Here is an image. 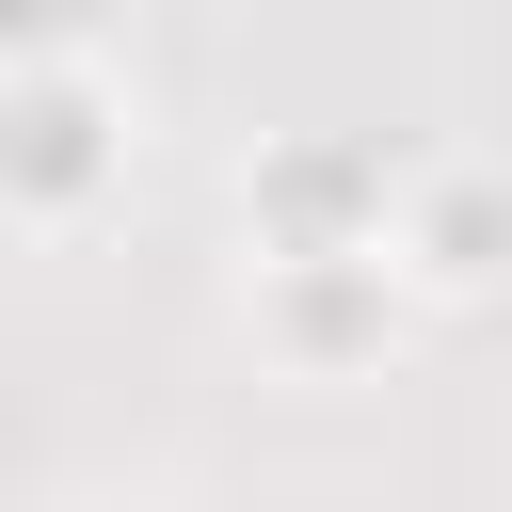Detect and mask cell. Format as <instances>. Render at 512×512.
<instances>
[{
    "instance_id": "cell-1",
    "label": "cell",
    "mask_w": 512,
    "mask_h": 512,
    "mask_svg": "<svg viewBox=\"0 0 512 512\" xmlns=\"http://www.w3.org/2000/svg\"><path fill=\"white\" fill-rule=\"evenodd\" d=\"M128 160H144V96H128L112 48L0 64V208H16V240H96L128 208Z\"/></svg>"
},
{
    "instance_id": "cell-2",
    "label": "cell",
    "mask_w": 512,
    "mask_h": 512,
    "mask_svg": "<svg viewBox=\"0 0 512 512\" xmlns=\"http://www.w3.org/2000/svg\"><path fill=\"white\" fill-rule=\"evenodd\" d=\"M416 272H400V240H304V256H240V336H256V368L272 384H304V400H352V384H384L400 352H416Z\"/></svg>"
},
{
    "instance_id": "cell-3",
    "label": "cell",
    "mask_w": 512,
    "mask_h": 512,
    "mask_svg": "<svg viewBox=\"0 0 512 512\" xmlns=\"http://www.w3.org/2000/svg\"><path fill=\"white\" fill-rule=\"evenodd\" d=\"M384 224H400V160L368 128H256V160H240V256L384 240Z\"/></svg>"
},
{
    "instance_id": "cell-4",
    "label": "cell",
    "mask_w": 512,
    "mask_h": 512,
    "mask_svg": "<svg viewBox=\"0 0 512 512\" xmlns=\"http://www.w3.org/2000/svg\"><path fill=\"white\" fill-rule=\"evenodd\" d=\"M384 240H400L416 304H432V320H464V304H496V288H512V176H496V160H416Z\"/></svg>"
},
{
    "instance_id": "cell-5",
    "label": "cell",
    "mask_w": 512,
    "mask_h": 512,
    "mask_svg": "<svg viewBox=\"0 0 512 512\" xmlns=\"http://www.w3.org/2000/svg\"><path fill=\"white\" fill-rule=\"evenodd\" d=\"M96 16H112V0H0V64H32V48H96Z\"/></svg>"
}]
</instances>
